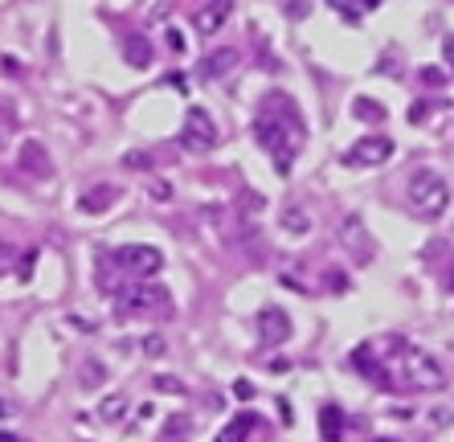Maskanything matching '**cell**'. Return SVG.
Here are the masks:
<instances>
[{
  "label": "cell",
  "mask_w": 454,
  "mask_h": 442,
  "mask_svg": "<svg viewBox=\"0 0 454 442\" xmlns=\"http://www.w3.org/2000/svg\"><path fill=\"white\" fill-rule=\"evenodd\" d=\"M254 140L270 152L275 168L287 177L295 152H299V144H303V115H299L291 95L270 90V95L262 98V111H258V119H254Z\"/></svg>",
  "instance_id": "1"
},
{
  "label": "cell",
  "mask_w": 454,
  "mask_h": 442,
  "mask_svg": "<svg viewBox=\"0 0 454 442\" xmlns=\"http://www.w3.org/2000/svg\"><path fill=\"white\" fill-rule=\"evenodd\" d=\"M381 369H385V381H393V385H406V389H422V393L446 389V369H442L430 352L413 348V344L401 340V336H389Z\"/></svg>",
  "instance_id": "2"
},
{
  "label": "cell",
  "mask_w": 454,
  "mask_h": 442,
  "mask_svg": "<svg viewBox=\"0 0 454 442\" xmlns=\"http://www.w3.org/2000/svg\"><path fill=\"white\" fill-rule=\"evenodd\" d=\"M409 205L422 221H438L450 209V184L434 172V168H418L409 177Z\"/></svg>",
  "instance_id": "3"
},
{
  "label": "cell",
  "mask_w": 454,
  "mask_h": 442,
  "mask_svg": "<svg viewBox=\"0 0 454 442\" xmlns=\"http://www.w3.org/2000/svg\"><path fill=\"white\" fill-rule=\"evenodd\" d=\"M111 262L123 270L127 278H135V283H147L152 275H160L164 266V254L156 250V246H144V242H131V246H119L111 254Z\"/></svg>",
  "instance_id": "4"
},
{
  "label": "cell",
  "mask_w": 454,
  "mask_h": 442,
  "mask_svg": "<svg viewBox=\"0 0 454 442\" xmlns=\"http://www.w3.org/2000/svg\"><path fill=\"white\" fill-rule=\"evenodd\" d=\"M168 291L164 287H152V283H131L119 291V311L123 315H156V311H168Z\"/></svg>",
  "instance_id": "5"
},
{
  "label": "cell",
  "mask_w": 454,
  "mask_h": 442,
  "mask_svg": "<svg viewBox=\"0 0 454 442\" xmlns=\"http://www.w3.org/2000/svg\"><path fill=\"white\" fill-rule=\"evenodd\" d=\"M393 152H397V144H393L389 135H360L357 144L344 152V164H352V168H381V164L393 160Z\"/></svg>",
  "instance_id": "6"
},
{
  "label": "cell",
  "mask_w": 454,
  "mask_h": 442,
  "mask_svg": "<svg viewBox=\"0 0 454 442\" xmlns=\"http://www.w3.org/2000/svg\"><path fill=\"white\" fill-rule=\"evenodd\" d=\"M217 144V123L205 107H193L184 115V131H180V147L184 152H209Z\"/></svg>",
  "instance_id": "7"
},
{
  "label": "cell",
  "mask_w": 454,
  "mask_h": 442,
  "mask_svg": "<svg viewBox=\"0 0 454 442\" xmlns=\"http://www.w3.org/2000/svg\"><path fill=\"white\" fill-rule=\"evenodd\" d=\"M229 16H233V0H201L193 9V29L201 37H213V33L226 29Z\"/></svg>",
  "instance_id": "8"
},
{
  "label": "cell",
  "mask_w": 454,
  "mask_h": 442,
  "mask_svg": "<svg viewBox=\"0 0 454 442\" xmlns=\"http://www.w3.org/2000/svg\"><path fill=\"white\" fill-rule=\"evenodd\" d=\"M258 340L262 344H287L291 340V315L283 307H262L258 311Z\"/></svg>",
  "instance_id": "9"
},
{
  "label": "cell",
  "mask_w": 454,
  "mask_h": 442,
  "mask_svg": "<svg viewBox=\"0 0 454 442\" xmlns=\"http://www.w3.org/2000/svg\"><path fill=\"white\" fill-rule=\"evenodd\" d=\"M21 172H29V177H37V180L53 177V160H49V152L41 140H25V144H21Z\"/></svg>",
  "instance_id": "10"
},
{
  "label": "cell",
  "mask_w": 454,
  "mask_h": 442,
  "mask_svg": "<svg viewBox=\"0 0 454 442\" xmlns=\"http://www.w3.org/2000/svg\"><path fill=\"white\" fill-rule=\"evenodd\" d=\"M262 422H258V414H250V409H242V414H233L226 422V430L217 434L213 442H250V434H258Z\"/></svg>",
  "instance_id": "11"
},
{
  "label": "cell",
  "mask_w": 454,
  "mask_h": 442,
  "mask_svg": "<svg viewBox=\"0 0 454 442\" xmlns=\"http://www.w3.org/2000/svg\"><path fill=\"white\" fill-rule=\"evenodd\" d=\"M344 246H348L360 262L373 258V242H369V233H364V221H360V217H348V221H344Z\"/></svg>",
  "instance_id": "12"
},
{
  "label": "cell",
  "mask_w": 454,
  "mask_h": 442,
  "mask_svg": "<svg viewBox=\"0 0 454 442\" xmlns=\"http://www.w3.org/2000/svg\"><path fill=\"white\" fill-rule=\"evenodd\" d=\"M115 201H119V189H115V184H95V189H86V193H82L78 209L82 213H107Z\"/></svg>",
  "instance_id": "13"
},
{
  "label": "cell",
  "mask_w": 454,
  "mask_h": 442,
  "mask_svg": "<svg viewBox=\"0 0 454 442\" xmlns=\"http://www.w3.org/2000/svg\"><path fill=\"white\" fill-rule=\"evenodd\" d=\"M233 65H238V49L226 46V49H213L209 58L201 62V74H205V78H226Z\"/></svg>",
  "instance_id": "14"
},
{
  "label": "cell",
  "mask_w": 454,
  "mask_h": 442,
  "mask_svg": "<svg viewBox=\"0 0 454 442\" xmlns=\"http://www.w3.org/2000/svg\"><path fill=\"white\" fill-rule=\"evenodd\" d=\"M320 438L324 442H344V409L327 401L320 409Z\"/></svg>",
  "instance_id": "15"
},
{
  "label": "cell",
  "mask_w": 454,
  "mask_h": 442,
  "mask_svg": "<svg viewBox=\"0 0 454 442\" xmlns=\"http://www.w3.org/2000/svg\"><path fill=\"white\" fill-rule=\"evenodd\" d=\"M123 58H127V65H135V70H147V65H152V41H147L144 33H131L127 41H123Z\"/></svg>",
  "instance_id": "16"
},
{
  "label": "cell",
  "mask_w": 454,
  "mask_h": 442,
  "mask_svg": "<svg viewBox=\"0 0 454 442\" xmlns=\"http://www.w3.org/2000/svg\"><path fill=\"white\" fill-rule=\"evenodd\" d=\"M352 119H360V123H385V119H389V111H385L376 98L357 95V98H352Z\"/></svg>",
  "instance_id": "17"
},
{
  "label": "cell",
  "mask_w": 454,
  "mask_h": 442,
  "mask_svg": "<svg viewBox=\"0 0 454 442\" xmlns=\"http://www.w3.org/2000/svg\"><path fill=\"white\" fill-rule=\"evenodd\" d=\"M283 229H287V233H295V238H303V233L311 229L307 209H303V205H287V209H283Z\"/></svg>",
  "instance_id": "18"
},
{
  "label": "cell",
  "mask_w": 454,
  "mask_h": 442,
  "mask_svg": "<svg viewBox=\"0 0 454 442\" xmlns=\"http://www.w3.org/2000/svg\"><path fill=\"white\" fill-rule=\"evenodd\" d=\"M123 414H127V397H123V393H111V397L98 406V418H102V422H119Z\"/></svg>",
  "instance_id": "19"
},
{
  "label": "cell",
  "mask_w": 454,
  "mask_h": 442,
  "mask_svg": "<svg viewBox=\"0 0 454 442\" xmlns=\"http://www.w3.org/2000/svg\"><path fill=\"white\" fill-rule=\"evenodd\" d=\"M102 381H107V369H102L98 360H86V364H82V385L90 389V385H102Z\"/></svg>",
  "instance_id": "20"
},
{
  "label": "cell",
  "mask_w": 454,
  "mask_h": 442,
  "mask_svg": "<svg viewBox=\"0 0 454 442\" xmlns=\"http://www.w3.org/2000/svg\"><path fill=\"white\" fill-rule=\"evenodd\" d=\"M418 78H422V86H446V70L426 65V70H418Z\"/></svg>",
  "instance_id": "21"
},
{
  "label": "cell",
  "mask_w": 454,
  "mask_h": 442,
  "mask_svg": "<svg viewBox=\"0 0 454 442\" xmlns=\"http://www.w3.org/2000/svg\"><path fill=\"white\" fill-rule=\"evenodd\" d=\"M144 352H147V357H164V352H168L164 336H144Z\"/></svg>",
  "instance_id": "22"
},
{
  "label": "cell",
  "mask_w": 454,
  "mask_h": 442,
  "mask_svg": "<svg viewBox=\"0 0 454 442\" xmlns=\"http://www.w3.org/2000/svg\"><path fill=\"white\" fill-rule=\"evenodd\" d=\"M123 168H152V156H147V152H127V156H123Z\"/></svg>",
  "instance_id": "23"
},
{
  "label": "cell",
  "mask_w": 454,
  "mask_h": 442,
  "mask_svg": "<svg viewBox=\"0 0 454 442\" xmlns=\"http://www.w3.org/2000/svg\"><path fill=\"white\" fill-rule=\"evenodd\" d=\"M156 389H164V393H184V385H180V381H172V377H156Z\"/></svg>",
  "instance_id": "24"
},
{
  "label": "cell",
  "mask_w": 454,
  "mask_h": 442,
  "mask_svg": "<svg viewBox=\"0 0 454 442\" xmlns=\"http://www.w3.org/2000/svg\"><path fill=\"white\" fill-rule=\"evenodd\" d=\"M426 115H430V107H426V102H413V107H409V123H422Z\"/></svg>",
  "instance_id": "25"
},
{
  "label": "cell",
  "mask_w": 454,
  "mask_h": 442,
  "mask_svg": "<svg viewBox=\"0 0 454 442\" xmlns=\"http://www.w3.org/2000/svg\"><path fill=\"white\" fill-rule=\"evenodd\" d=\"M13 250H9V246H0V275H9V266H13Z\"/></svg>",
  "instance_id": "26"
},
{
  "label": "cell",
  "mask_w": 454,
  "mask_h": 442,
  "mask_svg": "<svg viewBox=\"0 0 454 442\" xmlns=\"http://www.w3.org/2000/svg\"><path fill=\"white\" fill-rule=\"evenodd\" d=\"M152 196H156V201H168V196H172V189L160 180V184H152Z\"/></svg>",
  "instance_id": "27"
},
{
  "label": "cell",
  "mask_w": 454,
  "mask_h": 442,
  "mask_svg": "<svg viewBox=\"0 0 454 442\" xmlns=\"http://www.w3.org/2000/svg\"><path fill=\"white\" fill-rule=\"evenodd\" d=\"M168 46H172V49H176V53H180V49H184V37H180L176 29H168Z\"/></svg>",
  "instance_id": "28"
},
{
  "label": "cell",
  "mask_w": 454,
  "mask_h": 442,
  "mask_svg": "<svg viewBox=\"0 0 454 442\" xmlns=\"http://www.w3.org/2000/svg\"><path fill=\"white\" fill-rule=\"evenodd\" d=\"M13 414H16V406L9 401V397H0V418H13Z\"/></svg>",
  "instance_id": "29"
},
{
  "label": "cell",
  "mask_w": 454,
  "mask_h": 442,
  "mask_svg": "<svg viewBox=\"0 0 454 442\" xmlns=\"http://www.w3.org/2000/svg\"><path fill=\"white\" fill-rule=\"evenodd\" d=\"M446 291L454 295V262H450V270H446Z\"/></svg>",
  "instance_id": "30"
},
{
  "label": "cell",
  "mask_w": 454,
  "mask_h": 442,
  "mask_svg": "<svg viewBox=\"0 0 454 442\" xmlns=\"http://www.w3.org/2000/svg\"><path fill=\"white\" fill-rule=\"evenodd\" d=\"M0 442H21L16 434H9V430H0Z\"/></svg>",
  "instance_id": "31"
},
{
  "label": "cell",
  "mask_w": 454,
  "mask_h": 442,
  "mask_svg": "<svg viewBox=\"0 0 454 442\" xmlns=\"http://www.w3.org/2000/svg\"><path fill=\"white\" fill-rule=\"evenodd\" d=\"M369 442H397V438H369Z\"/></svg>",
  "instance_id": "32"
},
{
  "label": "cell",
  "mask_w": 454,
  "mask_h": 442,
  "mask_svg": "<svg viewBox=\"0 0 454 442\" xmlns=\"http://www.w3.org/2000/svg\"><path fill=\"white\" fill-rule=\"evenodd\" d=\"M0 144H4V131H0Z\"/></svg>",
  "instance_id": "33"
}]
</instances>
